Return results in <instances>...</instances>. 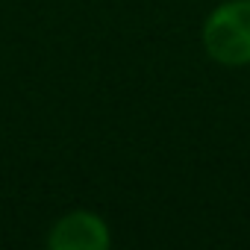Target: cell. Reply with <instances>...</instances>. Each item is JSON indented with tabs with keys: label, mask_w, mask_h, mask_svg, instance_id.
I'll return each instance as SVG.
<instances>
[{
	"label": "cell",
	"mask_w": 250,
	"mask_h": 250,
	"mask_svg": "<svg viewBox=\"0 0 250 250\" xmlns=\"http://www.w3.org/2000/svg\"><path fill=\"white\" fill-rule=\"evenodd\" d=\"M109 244H112L109 224L88 209H74L62 215L47 232L50 250H106Z\"/></svg>",
	"instance_id": "2"
},
{
	"label": "cell",
	"mask_w": 250,
	"mask_h": 250,
	"mask_svg": "<svg viewBox=\"0 0 250 250\" xmlns=\"http://www.w3.org/2000/svg\"><path fill=\"white\" fill-rule=\"evenodd\" d=\"M203 50L224 68L250 65V0H227L203 21Z\"/></svg>",
	"instance_id": "1"
}]
</instances>
